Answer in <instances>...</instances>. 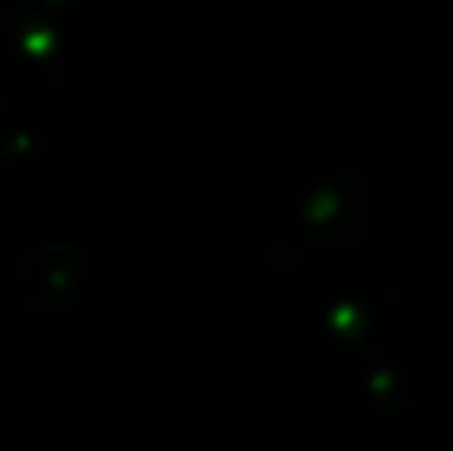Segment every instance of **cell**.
Segmentation results:
<instances>
[{
	"instance_id": "obj_1",
	"label": "cell",
	"mask_w": 453,
	"mask_h": 451,
	"mask_svg": "<svg viewBox=\"0 0 453 451\" xmlns=\"http://www.w3.org/2000/svg\"><path fill=\"white\" fill-rule=\"evenodd\" d=\"M370 214H373V189L361 170H334L315 192L305 211L303 232L311 235L303 253L311 251H340L364 235Z\"/></svg>"
}]
</instances>
